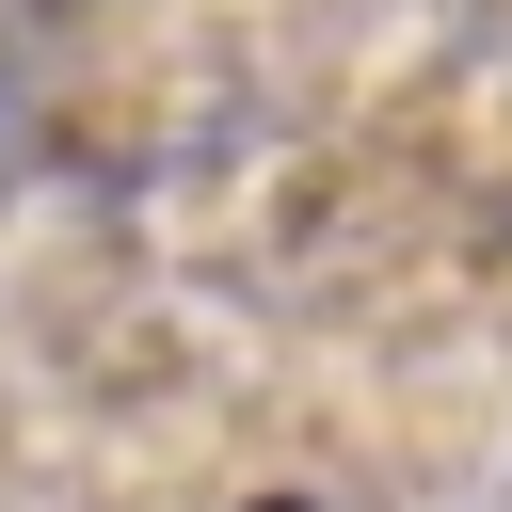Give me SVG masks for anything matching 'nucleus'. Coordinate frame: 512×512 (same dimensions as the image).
Instances as JSON below:
<instances>
[{
    "instance_id": "f257e3e1",
    "label": "nucleus",
    "mask_w": 512,
    "mask_h": 512,
    "mask_svg": "<svg viewBox=\"0 0 512 512\" xmlns=\"http://www.w3.org/2000/svg\"><path fill=\"white\" fill-rule=\"evenodd\" d=\"M272 512H288V496H272Z\"/></svg>"
}]
</instances>
